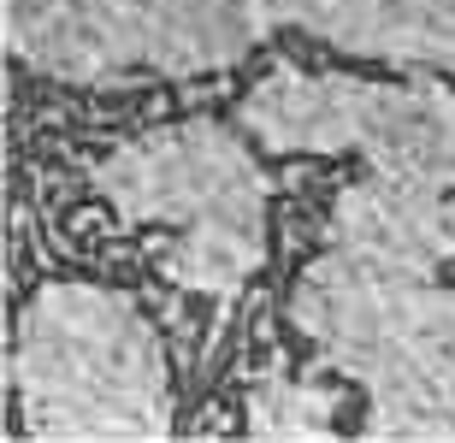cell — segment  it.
<instances>
[{
	"mask_svg": "<svg viewBox=\"0 0 455 443\" xmlns=\"http://www.w3.org/2000/svg\"><path fill=\"white\" fill-rule=\"evenodd\" d=\"M243 124L178 119L107 148L89 184L118 219L166 231L160 278L189 296H243L267 266L272 171Z\"/></svg>",
	"mask_w": 455,
	"mask_h": 443,
	"instance_id": "6da1fadb",
	"label": "cell"
},
{
	"mask_svg": "<svg viewBox=\"0 0 455 443\" xmlns=\"http://www.w3.org/2000/svg\"><path fill=\"white\" fill-rule=\"evenodd\" d=\"M12 396L24 438H172L178 396L160 325L89 278H53L18 307Z\"/></svg>",
	"mask_w": 455,
	"mask_h": 443,
	"instance_id": "7a4b0ae2",
	"label": "cell"
},
{
	"mask_svg": "<svg viewBox=\"0 0 455 443\" xmlns=\"http://www.w3.org/2000/svg\"><path fill=\"white\" fill-rule=\"evenodd\" d=\"M296 0H0L18 66L71 89L189 83L236 71L290 30Z\"/></svg>",
	"mask_w": 455,
	"mask_h": 443,
	"instance_id": "3957f363",
	"label": "cell"
},
{
	"mask_svg": "<svg viewBox=\"0 0 455 443\" xmlns=\"http://www.w3.org/2000/svg\"><path fill=\"white\" fill-rule=\"evenodd\" d=\"M236 124L267 154H355L372 171L455 189V83L272 66L236 101Z\"/></svg>",
	"mask_w": 455,
	"mask_h": 443,
	"instance_id": "277c9868",
	"label": "cell"
},
{
	"mask_svg": "<svg viewBox=\"0 0 455 443\" xmlns=\"http://www.w3.org/2000/svg\"><path fill=\"white\" fill-rule=\"evenodd\" d=\"M290 325L314 349L367 337V331H390V337H420L443 355H455V284L385 273V266L325 249L290 284Z\"/></svg>",
	"mask_w": 455,
	"mask_h": 443,
	"instance_id": "5b68a950",
	"label": "cell"
},
{
	"mask_svg": "<svg viewBox=\"0 0 455 443\" xmlns=\"http://www.w3.org/2000/svg\"><path fill=\"white\" fill-rule=\"evenodd\" d=\"M325 249L385 273L438 278L443 266H455V202L450 189L367 166L355 184L338 189L325 219Z\"/></svg>",
	"mask_w": 455,
	"mask_h": 443,
	"instance_id": "8992f818",
	"label": "cell"
},
{
	"mask_svg": "<svg viewBox=\"0 0 455 443\" xmlns=\"http://www.w3.org/2000/svg\"><path fill=\"white\" fill-rule=\"evenodd\" d=\"M320 355L361 384L367 438H455V355L390 331L343 337Z\"/></svg>",
	"mask_w": 455,
	"mask_h": 443,
	"instance_id": "52a82bcc",
	"label": "cell"
},
{
	"mask_svg": "<svg viewBox=\"0 0 455 443\" xmlns=\"http://www.w3.org/2000/svg\"><path fill=\"white\" fill-rule=\"evenodd\" d=\"M290 30L403 77L455 83V0H296Z\"/></svg>",
	"mask_w": 455,
	"mask_h": 443,
	"instance_id": "ba28073f",
	"label": "cell"
},
{
	"mask_svg": "<svg viewBox=\"0 0 455 443\" xmlns=\"http://www.w3.org/2000/svg\"><path fill=\"white\" fill-rule=\"evenodd\" d=\"M249 431L254 438H331L338 431V396L290 373H267L249 391Z\"/></svg>",
	"mask_w": 455,
	"mask_h": 443,
	"instance_id": "9c48e42d",
	"label": "cell"
}]
</instances>
